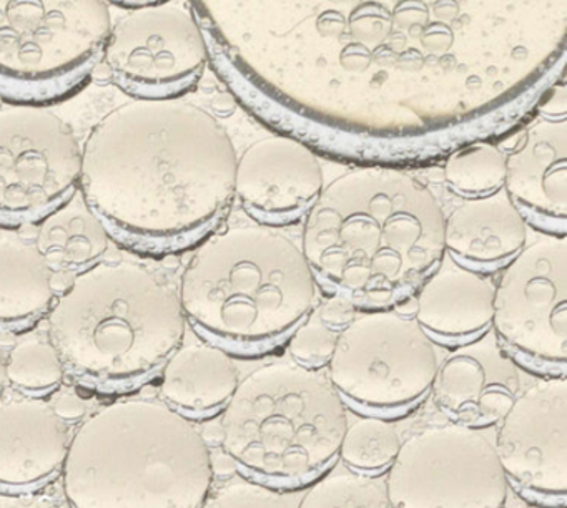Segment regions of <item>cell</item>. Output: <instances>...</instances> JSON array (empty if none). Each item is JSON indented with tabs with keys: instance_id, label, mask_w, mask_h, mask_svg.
I'll return each instance as SVG.
<instances>
[{
	"instance_id": "cell-1",
	"label": "cell",
	"mask_w": 567,
	"mask_h": 508,
	"mask_svg": "<svg viewBox=\"0 0 567 508\" xmlns=\"http://www.w3.org/2000/svg\"><path fill=\"white\" fill-rule=\"evenodd\" d=\"M237 152L225 126L181 99H134L82 146L79 188L111 239L168 256L214 232L235 195Z\"/></svg>"
},
{
	"instance_id": "cell-2",
	"label": "cell",
	"mask_w": 567,
	"mask_h": 508,
	"mask_svg": "<svg viewBox=\"0 0 567 508\" xmlns=\"http://www.w3.org/2000/svg\"><path fill=\"white\" fill-rule=\"evenodd\" d=\"M444 216L423 183L393 169L348 173L308 208L303 251L318 282L357 308L414 294L444 252Z\"/></svg>"
},
{
	"instance_id": "cell-3",
	"label": "cell",
	"mask_w": 567,
	"mask_h": 508,
	"mask_svg": "<svg viewBox=\"0 0 567 508\" xmlns=\"http://www.w3.org/2000/svg\"><path fill=\"white\" fill-rule=\"evenodd\" d=\"M214 478L200 427L154 397L109 402L85 417L62 465L71 508H200Z\"/></svg>"
},
{
	"instance_id": "cell-4",
	"label": "cell",
	"mask_w": 567,
	"mask_h": 508,
	"mask_svg": "<svg viewBox=\"0 0 567 508\" xmlns=\"http://www.w3.org/2000/svg\"><path fill=\"white\" fill-rule=\"evenodd\" d=\"M45 319L68 375L97 385L154 374L187 331L178 286L132 261H101L75 276Z\"/></svg>"
},
{
	"instance_id": "cell-5",
	"label": "cell",
	"mask_w": 567,
	"mask_h": 508,
	"mask_svg": "<svg viewBox=\"0 0 567 508\" xmlns=\"http://www.w3.org/2000/svg\"><path fill=\"white\" fill-rule=\"evenodd\" d=\"M185 318L210 341L271 344L317 308L318 281L297 242L270 226H238L198 242L178 282Z\"/></svg>"
},
{
	"instance_id": "cell-6",
	"label": "cell",
	"mask_w": 567,
	"mask_h": 508,
	"mask_svg": "<svg viewBox=\"0 0 567 508\" xmlns=\"http://www.w3.org/2000/svg\"><path fill=\"white\" fill-rule=\"evenodd\" d=\"M220 427L225 454L238 467L271 480L300 481L337 457L348 414L323 372L275 362L240 381Z\"/></svg>"
},
{
	"instance_id": "cell-7",
	"label": "cell",
	"mask_w": 567,
	"mask_h": 508,
	"mask_svg": "<svg viewBox=\"0 0 567 508\" xmlns=\"http://www.w3.org/2000/svg\"><path fill=\"white\" fill-rule=\"evenodd\" d=\"M107 2L0 0V96L45 106L78 92L102 62Z\"/></svg>"
},
{
	"instance_id": "cell-8",
	"label": "cell",
	"mask_w": 567,
	"mask_h": 508,
	"mask_svg": "<svg viewBox=\"0 0 567 508\" xmlns=\"http://www.w3.org/2000/svg\"><path fill=\"white\" fill-rule=\"evenodd\" d=\"M440 367L431 335L398 309L358 312L341 329L328 379L341 397L374 411H396L424 397Z\"/></svg>"
},
{
	"instance_id": "cell-9",
	"label": "cell",
	"mask_w": 567,
	"mask_h": 508,
	"mask_svg": "<svg viewBox=\"0 0 567 508\" xmlns=\"http://www.w3.org/2000/svg\"><path fill=\"white\" fill-rule=\"evenodd\" d=\"M384 488L393 508H504L509 480L494 445L463 424L401 442Z\"/></svg>"
},
{
	"instance_id": "cell-10",
	"label": "cell",
	"mask_w": 567,
	"mask_h": 508,
	"mask_svg": "<svg viewBox=\"0 0 567 508\" xmlns=\"http://www.w3.org/2000/svg\"><path fill=\"white\" fill-rule=\"evenodd\" d=\"M81 173V143L58 113L0 106V226L42 221L74 195Z\"/></svg>"
},
{
	"instance_id": "cell-11",
	"label": "cell",
	"mask_w": 567,
	"mask_h": 508,
	"mask_svg": "<svg viewBox=\"0 0 567 508\" xmlns=\"http://www.w3.org/2000/svg\"><path fill=\"white\" fill-rule=\"evenodd\" d=\"M208 43L184 3L135 7L112 25L102 65L109 80L135 99H177L204 72Z\"/></svg>"
},
{
	"instance_id": "cell-12",
	"label": "cell",
	"mask_w": 567,
	"mask_h": 508,
	"mask_svg": "<svg viewBox=\"0 0 567 508\" xmlns=\"http://www.w3.org/2000/svg\"><path fill=\"white\" fill-rule=\"evenodd\" d=\"M501 348L540 367L567 359V242L550 235L514 256L496 281L493 324Z\"/></svg>"
},
{
	"instance_id": "cell-13",
	"label": "cell",
	"mask_w": 567,
	"mask_h": 508,
	"mask_svg": "<svg viewBox=\"0 0 567 508\" xmlns=\"http://www.w3.org/2000/svg\"><path fill=\"white\" fill-rule=\"evenodd\" d=\"M507 480L543 500L564 504L567 491V381L543 379L514 398L496 432Z\"/></svg>"
},
{
	"instance_id": "cell-14",
	"label": "cell",
	"mask_w": 567,
	"mask_h": 508,
	"mask_svg": "<svg viewBox=\"0 0 567 508\" xmlns=\"http://www.w3.org/2000/svg\"><path fill=\"white\" fill-rule=\"evenodd\" d=\"M323 188L320 159L290 136L260 139L237 162L235 195L265 222L307 212Z\"/></svg>"
},
{
	"instance_id": "cell-15",
	"label": "cell",
	"mask_w": 567,
	"mask_h": 508,
	"mask_svg": "<svg viewBox=\"0 0 567 508\" xmlns=\"http://www.w3.org/2000/svg\"><path fill=\"white\" fill-rule=\"evenodd\" d=\"M71 427L48 398L25 392L0 394V485L25 490L64 465Z\"/></svg>"
},
{
	"instance_id": "cell-16",
	"label": "cell",
	"mask_w": 567,
	"mask_h": 508,
	"mask_svg": "<svg viewBox=\"0 0 567 508\" xmlns=\"http://www.w3.org/2000/svg\"><path fill=\"white\" fill-rule=\"evenodd\" d=\"M506 189L524 218L556 235V222L566 225L567 215V123L547 120L530 125L506 158ZM559 236V235H557Z\"/></svg>"
},
{
	"instance_id": "cell-17",
	"label": "cell",
	"mask_w": 567,
	"mask_h": 508,
	"mask_svg": "<svg viewBox=\"0 0 567 508\" xmlns=\"http://www.w3.org/2000/svg\"><path fill=\"white\" fill-rule=\"evenodd\" d=\"M496 281L444 252L413 296L414 319L443 341H470L493 324Z\"/></svg>"
},
{
	"instance_id": "cell-18",
	"label": "cell",
	"mask_w": 567,
	"mask_h": 508,
	"mask_svg": "<svg viewBox=\"0 0 567 508\" xmlns=\"http://www.w3.org/2000/svg\"><path fill=\"white\" fill-rule=\"evenodd\" d=\"M527 219L506 189L467 198L444 219V249L467 268H504L526 248Z\"/></svg>"
},
{
	"instance_id": "cell-19",
	"label": "cell",
	"mask_w": 567,
	"mask_h": 508,
	"mask_svg": "<svg viewBox=\"0 0 567 508\" xmlns=\"http://www.w3.org/2000/svg\"><path fill=\"white\" fill-rule=\"evenodd\" d=\"M161 371L162 401L184 414L218 411L240 384L237 362L215 344L181 345Z\"/></svg>"
},
{
	"instance_id": "cell-20",
	"label": "cell",
	"mask_w": 567,
	"mask_h": 508,
	"mask_svg": "<svg viewBox=\"0 0 567 508\" xmlns=\"http://www.w3.org/2000/svg\"><path fill=\"white\" fill-rule=\"evenodd\" d=\"M54 271L34 242L0 238V331H21L48 318L54 304Z\"/></svg>"
},
{
	"instance_id": "cell-21",
	"label": "cell",
	"mask_w": 567,
	"mask_h": 508,
	"mask_svg": "<svg viewBox=\"0 0 567 508\" xmlns=\"http://www.w3.org/2000/svg\"><path fill=\"white\" fill-rule=\"evenodd\" d=\"M38 225L34 245L54 274L78 276L104 261L111 236L81 188Z\"/></svg>"
},
{
	"instance_id": "cell-22",
	"label": "cell",
	"mask_w": 567,
	"mask_h": 508,
	"mask_svg": "<svg viewBox=\"0 0 567 508\" xmlns=\"http://www.w3.org/2000/svg\"><path fill=\"white\" fill-rule=\"evenodd\" d=\"M511 364L504 359L501 344H477L454 351L440 362L434 375L433 392L437 404L463 425L477 424V404L484 392L503 379L513 377Z\"/></svg>"
},
{
	"instance_id": "cell-23",
	"label": "cell",
	"mask_w": 567,
	"mask_h": 508,
	"mask_svg": "<svg viewBox=\"0 0 567 508\" xmlns=\"http://www.w3.org/2000/svg\"><path fill=\"white\" fill-rule=\"evenodd\" d=\"M506 153L491 143L477 142L454 152L444 165V178L453 191L477 198L503 188Z\"/></svg>"
},
{
	"instance_id": "cell-24",
	"label": "cell",
	"mask_w": 567,
	"mask_h": 508,
	"mask_svg": "<svg viewBox=\"0 0 567 508\" xmlns=\"http://www.w3.org/2000/svg\"><path fill=\"white\" fill-rule=\"evenodd\" d=\"M8 382L25 394H44L64 382V362L49 339H25L8 351Z\"/></svg>"
},
{
	"instance_id": "cell-25",
	"label": "cell",
	"mask_w": 567,
	"mask_h": 508,
	"mask_svg": "<svg viewBox=\"0 0 567 508\" xmlns=\"http://www.w3.org/2000/svg\"><path fill=\"white\" fill-rule=\"evenodd\" d=\"M400 445V435L390 422L364 417L348 425L341 442V458L361 474L383 470L393 464Z\"/></svg>"
},
{
	"instance_id": "cell-26",
	"label": "cell",
	"mask_w": 567,
	"mask_h": 508,
	"mask_svg": "<svg viewBox=\"0 0 567 508\" xmlns=\"http://www.w3.org/2000/svg\"><path fill=\"white\" fill-rule=\"evenodd\" d=\"M298 508H393L384 484L361 471L328 475L301 498Z\"/></svg>"
},
{
	"instance_id": "cell-27",
	"label": "cell",
	"mask_w": 567,
	"mask_h": 508,
	"mask_svg": "<svg viewBox=\"0 0 567 508\" xmlns=\"http://www.w3.org/2000/svg\"><path fill=\"white\" fill-rule=\"evenodd\" d=\"M338 334L340 331L321 322L313 311L295 329L288 351L297 364L320 369L330 362L337 348Z\"/></svg>"
},
{
	"instance_id": "cell-28",
	"label": "cell",
	"mask_w": 567,
	"mask_h": 508,
	"mask_svg": "<svg viewBox=\"0 0 567 508\" xmlns=\"http://www.w3.org/2000/svg\"><path fill=\"white\" fill-rule=\"evenodd\" d=\"M200 508H293L288 498L270 485L235 480L208 494Z\"/></svg>"
},
{
	"instance_id": "cell-29",
	"label": "cell",
	"mask_w": 567,
	"mask_h": 508,
	"mask_svg": "<svg viewBox=\"0 0 567 508\" xmlns=\"http://www.w3.org/2000/svg\"><path fill=\"white\" fill-rule=\"evenodd\" d=\"M315 314L318 315L321 322L330 325V328L341 331L347 328L351 321L358 315V308L353 302L348 301L343 296L334 294L328 298L323 304L315 309Z\"/></svg>"
},
{
	"instance_id": "cell-30",
	"label": "cell",
	"mask_w": 567,
	"mask_h": 508,
	"mask_svg": "<svg viewBox=\"0 0 567 508\" xmlns=\"http://www.w3.org/2000/svg\"><path fill=\"white\" fill-rule=\"evenodd\" d=\"M0 508H71L51 495L38 491H0Z\"/></svg>"
},
{
	"instance_id": "cell-31",
	"label": "cell",
	"mask_w": 567,
	"mask_h": 508,
	"mask_svg": "<svg viewBox=\"0 0 567 508\" xmlns=\"http://www.w3.org/2000/svg\"><path fill=\"white\" fill-rule=\"evenodd\" d=\"M49 402H51L55 414L65 422L79 421V418L84 417L85 411H87L84 398L75 391L59 392Z\"/></svg>"
},
{
	"instance_id": "cell-32",
	"label": "cell",
	"mask_w": 567,
	"mask_h": 508,
	"mask_svg": "<svg viewBox=\"0 0 567 508\" xmlns=\"http://www.w3.org/2000/svg\"><path fill=\"white\" fill-rule=\"evenodd\" d=\"M212 467H214V474L230 475L234 474L237 464L228 454H221L218 457L212 455Z\"/></svg>"
},
{
	"instance_id": "cell-33",
	"label": "cell",
	"mask_w": 567,
	"mask_h": 508,
	"mask_svg": "<svg viewBox=\"0 0 567 508\" xmlns=\"http://www.w3.org/2000/svg\"><path fill=\"white\" fill-rule=\"evenodd\" d=\"M6 362H8V349L0 342V394L8 388V372H6Z\"/></svg>"
},
{
	"instance_id": "cell-34",
	"label": "cell",
	"mask_w": 567,
	"mask_h": 508,
	"mask_svg": "<svg viewBox=\"0 0 567 508\" xmlns=\"http://www.w3.org/2000/svg\"><path fill=\"white\" fill-rule=\"evenodd\" d=\"M4 105V100H2V96H0V106Z\"/></svg>"
}]
</instances>
